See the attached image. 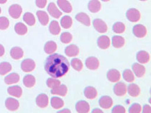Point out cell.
<instances>
[{
    "label": "cell",
    "mask_w": 151,
    "mask_h": 113,
    "mask_svg": "<svg viewBox=\"0 0 151 113\" xmlns=\"http://www.w3.org/2000/svg\"><path fill=\"white\" fill-rule=\"evenodd\" d=\"M96 112L102 113L103 111L101 110V109H93V110H92V112H93V113H94V112Z\"/></svg>",
    "instance_id": "cell-49"
},
{
    "label": "cell",
    "mask_w": 151,
    "mask_h": 113,
    "mask_svg": "<svg viewBox=\"0 0 151 113\" xmlns=\"http://www.w3.org/2000/svg\"><path fill=\"white\" fill-rule=\"evenodd\" d=\"M58 5L63 11L70 13L73 10L72 5L68 0H58Z\"/></svg>",
    "instance_id": "cell-21"
},
{
    "label": "cell",
    "mask_w": 151,
    "mask_h": 113,
    "mask_svg": "<svg viewBox=\"0 0 151 113\" xmlns=\"http://www.w3.org/2000/svg\"><path fill=\"white\" fill-rule=\"evenodd\" d=\"M76 110L79 113H87L90 110V106L85 100H80L76 103Z\"/></svg>",
    "instance_id": "cell-12"
},
{
    "label": "cell",
    "mask_w": 151,
    "mask_h": 113,
    "mask_svg": "<svg viewBox=\"0 0 151 113\" xmlns=\"http://www.w3.org/2000/svg\"><path fill=\"white\" fill-rule=\"evenodd\" d=\"M97 45L99 48L102 50L108 49L111 45L110 38L107 36H101L98 38Z\"/></svg>",
    "instance_id": "cell-13"
},
{
    "label": "cell",
    "mask_w": 151,
    "mask_h": 113,
    "mask_svg": "<svg viewBox=\"0 0 151 113\" xmlns=\"http://www.w3.org/2000/svg\"><path fill=\"white\" fill-rule=\"evenodd\" d=\"M126 17L131 22H138L140 19V13L136 9H130L126 12Z\"/></svg>",
    "instance_id": "cell-2"
},
{
    "label": "cell",
    "mask_w": 151,
    "mask_h": 113,
    "mask_svg": "<svg viewBox=\"0 0 151 113\" xmlns=\"http://www.w3.org/2000/svg\"><path fill=\"white\" fill-rule=\"evenodd\" d=\"M21 67L24 72H31L36 68V63L31 59H26L22 62Z\"/></svg>",
    "instance_id": "cell-4"
},
{
    "label": "cell",
    "mask_w": 151,
    "mask_h": 113,
    "mask_svg": "<svg viewBox=\"0 0 151 113\" xmlns=\"http://www.w3.org/2000/svg\"><path fill=\"white\" fill-rule=\"evenodd\" d=\"M44 67L49 75L56 79L65 75L70 69V64L64 56L53 54L46 59Z\"/></svg>",
    "instance_id": "cell-1"
},
{
    "label": "cell",
    "mask_w": 151,
    "mask_h": 113,
    "mask_svg": "<svg viewBox=\"0 0 151 113\" xmlns=\"http://www.w3.org/2000/svg\"><path fill=\"white\" fill-rule=\"evenodd\" d=\"M73 40V36L70 34L69 32H65L63 33L60 36V41L63 43L65 44H68Z\"/></svg>",
    "instance_id": "cell-41"
},
{
    "label": "cell",
    "mask_w": 151,
    "mask_h": 113,
    "mask_svg": "<svg viewBox=\"0 0 151 113\" xmlns=\"http://www.w3.org/2000/svg\"><path fill=\"white\" fill-rule=\"evenodd\" d=\"M60 26L59 23L56 21H52L50 23V26H49V31H50V33L54 35V36H57L60 33Z\"/></svg>",
    "instance_id": "cell-31"
},
{
    "label": "cell",
    "mask_w": 151,
    "mask_h": 113,
    "mask_svg": "<svg viewBox=\"0 0 151 113\" xmlns=\"http://www.w3.org/2000/svg\"><path fill=\"white\" fill-rule=\"evenodd\" d=\"M57 44L54 41H48L45 43L44 47V50L45 53L47 54H52L54 53L57 50Z\"/></svg>",
    "instance_id": "cell-30"
},
{
    "label": "cell",
    "mask_w": 151,
    "mask_h": 113,
    "mask_svg": "<svg viewBox=\"0 0 151 113\" xmlns=\"http://www.w3.org/2000/svg\"><path fill=\"white\" fill-rule=\"evenodd\" d=\"M7 92L10 95L16 97V98H20L23 93L22 88L19 86H13L9 87Z\"/></svg>",
    "instance_id": "cell-22"
},
{
    "label": "cell",
    "mask_w": 151,
    "mask_h": 113,
    "mask_svg": "<svg viewBox=\"0 0 151 113\" xmlns=\"http://www.w3.org/2000/svg\"><path fill=\"white\" fill-rule=\"evenodd\" d=\"M10 55H11V57L14 60H18L22 58L23 56H24V51L19 47H14L11 50Z\"/></svg>",
    "instance_id": "cell-26"
},
{
    "label": "cell",
    "mask_w": 151,
    "mask_h": 113,
    "mask_svg": "<svg viewBox=\"0 0 151 113\" xmlns=\"http://www.w3.org/2000/svg\"><path fill=\"white\" fill-rule=\"evenodd\" d=\"M86 67L91 70H96L99 67V61L95 57H89L86 60Z\"/></svg>",
    "instance_id": "cell-8"
},
{
    "label": "cell",
    "mask_w": 151,
    "mask_h": 113,
    "mask_svg": "<svg viewBox=\"0 0 151 113\" xmlns=\"http://www.w3.org/2000/svg\"><path fill=\"white\" fill-rule=\"evenodd\" d=\"M107 79L112 83L118 82L121 79V73L117 69H112L108 71L106 74Z\"/></svg>",
    "instance_id": "cell-7"
},
{
    "label": "cell",
    "mask_w": 151,
    "mask_h": 113,
    "mask_svg": "<svg viewBox=\"0 0 151 113\" xmlns=\"http://www.w3.org/2000/svg\"><path fill=\"white\" fill-rule=\"evenodd\" d=\"M142 111L141 105L138 103H134L130 107L129 112L130 113H140Z\"/></svg>",
    "instance_id": "cell-44"
},
{
    "label": "cell",
    "mask_w": 151,
    "mask_h": 113,
    "mask_svg": "<svg viewBox=\"0 0 151 113\" xmlns=\"http://www.w3.org/2000/svg\"><path fill=\"white\" fill-rule=\"evenodd\" d=\"M133 33L137 38H144L147 35V28L142 24H137L133 28Z\"/></svg>",
    "instance_id": "cell-5"
},
{
    "label": "cell",
    "mask_w": 151,
    "mask_h": 113,
    "mask_svg": "<svg viewBox=\"0 0 151 113\" xmlns=\"http://www.w3.org/2000/svg\"><path fill=\"white\" fill-rule=\"evenodd\" d=\"M23 82H24V86L27 87V88H32L36 83V79L33 75L28 74V75H26L24 77Z\"/></svg>",
    "instance_id": "cell-32"
},
{
    "label": "cell",
    "mask_w": 151,
    "mask_h": 113,
    "mask_svg": "<svg viewBox=\"0 0 151 113\" xmlns=\"http://www.w3.org/2000/svg\"><path fill=\"white\" fill-rule=\"evenodd\" d=\"M46 84L48 88H53L55 87L59 86L60 84V81L58 79H48L46 81Z\"/></svg>",
    "instance_id": "cell-43"
},
{
    "label": "cell",
    "mask_w": 151,
    "mask_h": 113,
    "mask_svg": "<svg viewBox=\"0 0 151 113\" xmlns=\"http://www.w3.org/2000/svg\"><path fill=\"white\" fill-rule=\"evenodd\" d=\"M9 13L13 18H19L22 14V7L19 4H12L9 9Z\"/></svg>",
    "instance_id": "cell-6"
},
{
    "label": "cell",
    "mask_w": 151,
    "mask_h": 113,
    "mask_svg": "<svg viewBox=\"0 0 151 113\" xmlns=\"http://www.w3.org/2000/svg\"><path fill=\"white\" fill-rule=\"evenodd\" d=\"M101 7V3L99 0H90L88 4V9L89 11L92 13H97L100 11Z\"/></svg>",
    "instance_id": "cell-24"
},
{
    "label": "cell",
    "mask_w": 151,
    "mask_h": 113,
    "mask_svg": "<svg viewBox=\"0 0 151 113\" xmlns=\"http://www.w3.org/2000/svg\"><path fill=\"white\" fill-rule=\"evenodd\" d=\"M143 112H144V113H150L151 112L150 106L148 105H144L143 109Z\"/></svg>",
    "instance_id": "cell-47"
},
{
    "label": "cell",
    "mask_w": 151,
    "mask_h": 113,
    "mask_svg": "<svg viewBox=\"0 0 151 113\" xmlns=\"http://www.w3.org/2000/svg\"><path fill=\"white\" fill-rule=\"evenodd\" d=\"M20 76L17 73H12V74H9L5 77L4 82L7 85H12L14 83H17L19 81Z\"/></svg>",
    "instance_id": "cell-23"
},
{
    "label": "cell",
    "mask_w": 151,
    "mask_h": 113,
    "mask_svg": "<svg viewBox=\"0 0 151 113\" xmlns=\"http://www.w3.org/2000/svg\"><path fill=\"white\" fill-rule=\"evenodd\" d=\"M12 69V67L11 64L9 62H4L0 64V75L4 76L5 74H8Z\"/></svg>",
    "instance_id": "cell-35"
},
{
    "label": "cell",
    "mask_w": 151,
    "mask_h": 113,
    "mask_svg": "<svg viewBox=\"0 0 151 113\" xmlns=\"http://www.w3.org/2000/svg\"><path fill=\"white\" fill-rule=\"evenodd\" d=\"M70 112V110H69V109H63V110H60L58 112L60 113V112Z\"/></svg>",
    "instance_id": "cell-50"
},
{
    "label": "cell",
    "mask_w": 151,
    "mask_h": 113,
    "mask_svg": "<svg viewBox=\"0 0 151 113\" xmlns=\"http://www.w3.org/2000/svg\"><path fill=\"white\" fill-rule=\"evenodd\" d=\"M50 104L54 109H60L64 106V101L58 97H52L50 100Z\"/></svg>",
    "instance_id": "cell-34"
},
{
    "label": "cell",
    "mask_w": 151,
    "mask_h": 113,
    "mask_svg": "<svg viewBox=\"0 0 151 113\" xmlns=\"http://www.w3.org/2000/svg\"><path fill=\"white\" fill-rule=\"evenodd\" d=\"M71 65L75 70L80 72L83 69V64L82 61L78 58H74L71 61Z\"/></svg>",
    "instance_id": "cell-40"
},
{
    "label": "cell",
    "mask_w": 151,
    "mask_h": 113,
    "mask_svg": "<svg viewBox=\"0 0 151 113\" xmlns=\"http://www.w3.org/2000/svg\"><path fill=\"white\" fill-rule=\"evenodd\" d=\"M60 25L65 29L70 28L73 25V19L69 16H65L61 18Z\"/></svg>",
    "instance_id": "cell-36"
},
{
    "label": "cell",
    "mask_w": 151,
    "mask_h": 113,
    "mask_svg": "<svg viewBox=\"0 0 151 113\" xmlns=\"http://www.w3.org/2000/svg\"><path fill=\"white\" fill-rule=\"evenodd\" d=\"M48 11L52 17L55 18H59L62 16V12H61L55 4V3H50L48 6Z\"/></svg>",
    "instance_id": "cell-15"
},
{
    "label": "cell",
    "mask_w": 151,
    "mask_h": 113,
    "mask_svg": "<svg viewBox=\"0 0 151 113\" xmlns=\"http://www.w3.org/2000/svg\"><path fill=\"white\" fill-rule=\"evenodd\" d=\"M6 107L10 111H16L19 109V102L17 100L13 98H8L5 101Z\"/></svg>",
    "instance_id": "cell-14"
},
{
    "label": "cell",
    "mask_w": 151,
    "mask_h": 113,
    "mask_svg": "<svg viewBox=\"0 0 151 113\" xmlns=\"http://www.w3.org/2000/svg\"><path fill=\"white\" fill-rule=\"evenodd\" d=\"M1 8H0V14H1Z\"/></svg>",
    "instance_id": "cell-53"
},
{
    "label": "cell",
    "mask_w": 151,
    "mask_h": 113,
    "mask_svg": "<svg viewBox=\"0 0 151 113\" xmlns=\"http://www.w3.org/2000/svg\"><path fill=\"white\" fill-rule=\"evenodd\" d=\"M114 92L117 96H123L127 92V87L126 85L123 82H119L114 86Z\"/></svg>",
    "instance_id": "cell-10"
},
{
    "label": "cell",
    "mask_w": 151,
    "mask_h": 113,
    "mask_svg": "<svg viewBox=\"0 0 151 113\" xmlns=\"http://www.w3.org/2000/svg\"><path fill=\"white\" fill-rule=\"evenodd\" d=\"M93 26H94L96 31H98L100 33H104L108 30L106 23L101 19H94V21H93Z\"/></svg>",
    "instance_id": "cell-3"
},
{
    "label": "cell",
    "mask_w": 151,
    "mask_h": 113,
    "mask_svg": "<svg viewBox=\"0 0 151 113\" xmlns=\"http://www.w3.org/2000/svg\"><path fill=\"white\" fill-rule=\"evenodd\" d=\"M23 19H24V22L26 23L29 26H31L35 25V23H36V18H35L34 16L30 12H26V13L24 14Z\"/></svg>",
    "instance_id": "cell-37"
},
{
    "label": "cell",
    "mask_w": 151,
    "mask_h": 113,
    "mask_svg": "<svg viewBox=\"0 0 151 113\" xmlns=\"http://www.w3.org/2000/svg\"><path fill=\"white\" fill-rule=\"evenodd\" d=\"M79 53H80V50L77 45H71L69 46L66 47L65 49V53L68 57H76L78 56Z\"/></svg>",
    "instance_id": "cell-17"
},
{
    "label": "cell",
    "mask_w": 151,
    "mask_h": 113,
    "mask_svg": "<svg viewBox=\"0 0 151 113\" xmlns=\"http://www.w3.org/2000/svg\"><path fill=\"white\" fill-rule=\"evenodd\" d=\"M132 69L134 74L138 77H143L145 74V68L140 64L134 63L132 65Z\"/></svg>",
    "instance_id": "cell-18"
},
{
    "label": "cell",
    "mask_w": 151,
    "mask_h": 113,
    "mask_svg": "<svg viewBox=\"0 0 151 113\" xmlns=\"http://www.w3.org/2000/svg\"><path fill=\"white\" fill-rule=\"evenodd\" d=\"M123 77L127 82H133L135 80L134 74H133L132 71L129 69L124 70V72H123Z\"/></svg>",
    "instance_id": "cell-38"
},
{
    "label": "cell",
    "mask_w": 151,
    "mask_h": 113,
    "mask_svg": "<svg viewBox=\"0 0 151 113\" xmlns=\"http://www.w3.org/2000/svg\"><path fill=\"white\" fill-rule=\"evenodd\" d=\"M50 93L53 95H58L60 96H65L68 93V88L65 85H60L52 88Z\"/></svg>",
    "instance_id": "cell-16"
},
{
    "label": "cell",
    "mask_w": 151,
    "mask_h": 113,
    "mask_svg": "<svg viewBox=\"0 0 151 113\" xmlns=\"http://www.w3.org/2000/svg\"><path fill=\"white\" fill-rule=\"evenodd\" d=\"M136 59L138 62L141 64H146L150 60V55L148 53L144 50L138 52L136 55Z\"/></svg>",
    "instance_id": "cell-20"
},
{
    "label": "cell",
    "mask_w": 151,
    "mask_h": 113,
    "mask_svg": "<svg viewBox=\"0 0 151 113\" xmlns=\"http://www.w3.org/2000/svg\"><path fill=\"white\" fill-rule=\"evenodd\" d=\"M125 44L124 38L119 36H115L112 38V45L115 48H121Z\"/></svg>",
    "instance_id": "cell-29"
},
{
    "label": "cell",
    "mask_w": 151,
    "mask_h": 113,
    "mask_svg": "<svg viewBox=\"0 0 151 113\" xmlns=\"http://www.w3.org/2000/svg\"><path fill=\"white\" fill-rule=\"evenodd\" d=\"M101 1H109L110 0H101Z\"/></svg>",
    "instance_id": "cell-52"
},
{
    "label": "cell",
    "mask_w": 151,
    "mask_h": 113,
    "mask_svg": "<svg viewBox=\"0 0 151 113\" xmlns=\"http://www.w3.org/2000/svg\"><path fill=\"white\" fill-rule=\"evenodd\" d=\"M84 94L87 98L94 99L97 96V91L94 87L88 86L85 88V90H84Z\"/></svg>",
    "instance_id": "cell-27"
},
{
    "label": "cell",
    "mask_w": 151,
    "mask_h": 113,
    "mask_svg": "<svg viewBox=\"0 0 151 113\" xmlns=\"http://www.w3.org/2000/svg\"><path fill=\"white\" fill-rule=\"evenodd\" d=\"M36 105L38 106L41 108H45L48 105L49 103V100L48 95L45 93H41V94H39L37 96L36 100Z\"/></svg>",
    "instance_id": "cell-11"
},
{
    "label": "cell",
    "mask_w": 151,
    "mask_h": 113,
    "mask_svg": "<svg viewBox=\"0 0 151 113\" xmlns=\"http://www.w3.org/2000/svg\"><path fill=\"white\" fill-rule=\"evenodd\" d=\"M112 29H113L114 32L116 33L120 34L123 33L125 31L126 26L122 22H116L114 24Z\"/></svg>",
    "instance_id": "cell-39"
},
{
    "label": "cell",
    "mask_w": 151,
    "mask_h": 113,
    "mask_svg": "<svg viewBox=\"0 0 151 113\" xmlns=\"http://www.w3.org/2000/svg\"><path fill=\"white\" fill-rule=\"evenodd\" d=\"M9 26V21L6 17H0V30H6Z\"/></svg>",
    "instance_id": "cell-42"
},
{
    "label": "cell",
    "mask_w": 151,
    "mask_h": 113,
    "mask_svg": "<svg viewBox=\"0 0 151 113\" xmlns=\"http://www.w3.org/2000/svg\"><path fill=\"white\" fill-rule=\"evenodd\" d=\"M37 17H38V21L43 26L48 25L49 22V16L48 14L43 11H38L36 13Z\"/></svg>",
    "instance_id": "cell-28"
},
{
    "label": "cell",
    "mask_w": 151,
    "mask_h": 113,
    "mask_svg": "<svg viewBox=\"0 0 151 113\" xmlns=\"http://www.w3.org/2000/svg\"><path fill=\"white\" fill-rule=\"evenodd\" d=\"M127 91L131 96L135 97V98L138 97L140 94V87L137 84H134V83H131L129 85L128 87Z\"/></svg>",
    "instance_id": "cell-25"
},
{
    "label": "cell",
    "mask_w": 151,
    "mask_h": 113,
    "mask_svg": "<svg viewBox=\"0 0 151 113\" xmlns=\"http://www.w3.org/2000/svg\"><path fill=\"white\" fill-rule=\"evenodd\" d=\"M140 1H147V0H140Z\"/></svg>",
    "instance_id": "cell-54"
},
{
    "label": "cell",
    "mask_w": 151,
    "mask_h": 113,
    "mask_svg": "<svg viewBox=\"0 0 151 113\" xmlns=\"http://www.w3.org/2000/svg\"><path fill=\"white\" fill-rule=\"evenodd\" d=\"M5 50H4V48L2 45L0 44V57H2L3 55H4Z\"/></svg>",
    "instance_id": "cell-48"
},
{
    "label": "cell",
    "mask_w": 151,
    "mask_h": 113,
    "mask_svg": "<svg viewBox=\"0 0 151 113\" xmlns=\"http://www.w3.org/2000/svg\"><path fill=\"white\" fill-rule=\"evenodd\" d=\"M6 1H7V0H0V4H5Z\"/></svg>",
    "instance_id": "cell-51"
},
{
    "label": "cell",
    "mask_w": 151,
    "mask_h": 113,
    "mask_svg": "<svg viewBox=\"0 0 151 113\" xmlns=\"http://www.w3.org/2000/svg\"><path fill=\"white\" fill-rule=\"evenodd\" d=\"M112 112L113 113H125L126 109L124 106L122 105H116L112 109Z\"/></svg>",
    "instance_id": "cell-45"
},
{
    "label": "cell",
    "mask_w": 151,
    "mask_h": 113,
    "mask_svg": "<svg viewBox=\"0 0 151 113\" xmlns=\"http://www.w3.org/2000/svg\"><path fill=\"white\" fill-rule=\"evenodd\" d=\"M99 104L101 108L108 109L110 107H111V106L113 105V100L109 96L104 95V96L100 98L99 100Z\"/></svg>",
    "instance_id": "cell-9"
},
{
    "label": "cell",
    "mask_w": 151,
    "mask_h": 113,
    "mask_svg": "<svg viewBox=\"0 0 151 113\" xmlns=\"http://www.w3.org/2000/svg\"><path fill=\"white\" fill-rule=\"evenodd\" d=\"M77 21H78L79 22H80L81 23L84 24L86 26H89L91 24V20L90 18L87 14L85 13H79L78 14L76 15L75 16Z\"/></svg>",
    "instance_id": "cell-19"
},
{
    "label": "cell",
    "mask_w": 151,
    "mask_h": 113,
    "mask_svg": "<svg viewBox=\"0 0 151 113\" xmlns=\"http://www.w3.org/2000/svg\"><path fill=\"white\" fill-rule=\"evenodd\" d=\"M47 0H36V4L38 7L44 8L46 6Z\"/></svg>",
    "instance_id": "cell-46"
},
{
    "label": "cell",
    "mask_w": 151,
    "mask_h": 113,
    "mask_svg": "<svg viewBox=\"0 0 151 113\" xmlns=\"http://www.w3.org/2000/svg\"><path fill=\"white\" fill-rule=\"evenodd\" d=\"M15 32L20 36H24L28 31V28L23 23H17L14 26Z\"/></svg>",
    "instance_id": "cell-33"
}]
</instances>
